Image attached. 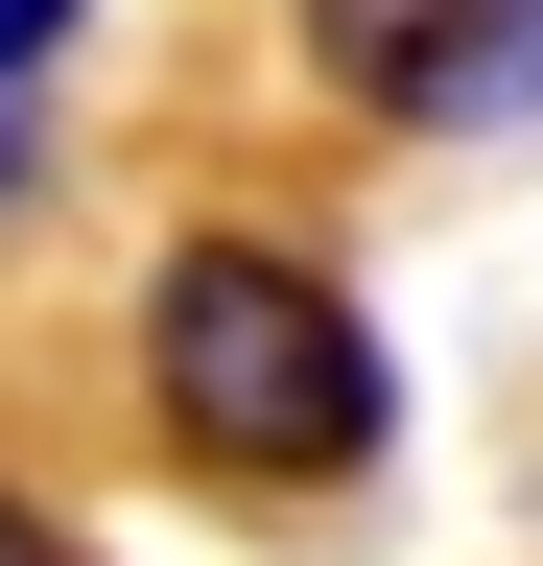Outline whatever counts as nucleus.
Masks as SVG:
<instances>
[{
  "label": "nucleus",
  "mask_w": 543,
  "mask_h": 566,
  "mask_svg": "<svg viewBox=\"0 0 543 566\" xmlns=\"http://www.w3.org/2000/svg\"><path fill=\"white\" fill-rule=\"evenodd\" d=\"M0 566H72V520H48V495H0Z\"/></svg>",
  "instance_id": "4"
},
{
  "label": "nucleus",
  "mask_w": 543,
  "mask_h": 566,
  "mask_svg": "<svg viewBox=\"0 0 543 566\" xmlns=\"http://www.w3.org/2000/svg\"><path fill=\"white\" fill-rule=\"evenodd\" d=\"M24 166H48V118H24V95H0V189H24Z\"/></svg>",
  "instance_id": "5"
},
{
  "label": "nucleus",
  "mask_w": 543,
  "mask_h": 566,
  "mask_svg": "<svg viewBox=\"0 0 543 566\" xmlns=\"http://www.w3.org/2000/svg\"><path fill=\"white\" fill-rule=\"evenodd\" d=\"M307 71L401 142H520L543 118V0H307Z\"/></svg>",
  "instance_id": "2"
},
{
  "label": "nucleus",
  "mask_w": 543,
  "mask_h": 566,
  "mask_svg": "<svg viewBox=\"0 0 543 566\" xmlns=\"http://www.w3.org/2000/svg\"><path fill=\"white\" fill-rule=\"evenodd\" d=\"M72 24H95V0H0V95H24V71L72 48Z\"/></svg>",
  "instance_id": "3"
},
{
  "label": "nucleus",
  "mask_w": 543,
  "mask_h": 566,
  "mask_svg": "<svg viewBox=\"0 0 543 566\" xmlns=\"http://www.w3.org/2000/svg\"><path fill=\"white\" fill-rule=\"evenodd\" d=\"M143 424H166L189 472H237V495L378 472V424H401L378 307L331 260H284V237H166L143 260Z\"/></svg>",
  "instance_id": "1"
}]
</instances>
